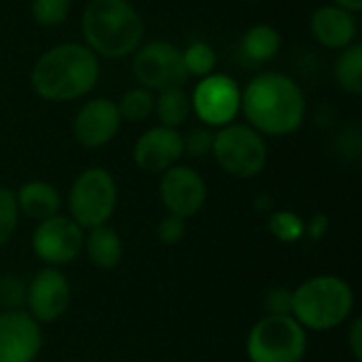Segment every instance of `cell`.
I'll use <instances>...</instances> for the list:
<instances>
[{"label": "cell", "instance_id": "14", "mask_svg": "<svg viewBox=\"0 0 362 362\" xmlns=\"http://www.w3.org/2000/svg\"><path fill=\"white\" fill-rule=\"evenodd\" d=\"M121 123L123 119L119 115L117 102L108 98H93L76 110L72 121V136L85 148H100L115 140Z\"/></svg>", "mask_w": 362, "mask_h": 362}, {"label": "cell", "instance_id": "30", "mask_svg": "<svg viewBox=\"0 0 362 362\" xmlns=\"http://www.w3.org/2000/svg\"><path fill=\"white\" fill-rule=\"evenodd\" d=\"M291 305H293V291L278 286L272 288L265 297V310L267 314H276V316H291Z\"/></svg>", "mask_w": 362, "mask_h": 362}, {"label": "cell", "instance_id": "18", "mask_svg": "<svg viewBox=\"0 0 362 362\" xmlns=\"http://www.w3.org/2000/svg\"><path fill=\"white\" fill-rule=\"evenodd\" d=\"M83 248L98 269H115L123 259V240L112 227H108V223L87 229Z\"/></svg>", "mask_w": 362, "mask_h": 362}, {"label": "cell", "instance_id": "19", "mask_svg": "<svg viewBox=\"0 0 362 362\" xmlns=\"http://www.w3.org/2000/svg\"><path fill=\"white\" fill-rule=\"evenodd\" d=\"M240 49H242V55L250 64H267L280 53L282 36H280L278 28H274L269 23H255L242 36Z\"/></svg>", "mask_w": 362, "mask_h": 362}, {"label": "cell", "instance_id": "23", "mask_svg": "<svg viewBox=\"0 0 362 362\" xmlns=\"http://www.w3.org/2000/svg\"><path fill=\"white\" fill-rule=\"evenodd\" d=\"M182 62H185V68H187V74L189 76H195V78H204L208 74H212L216 70V51L204 42V40H193L191 45L185 47L182 51Z\"/></svg>", "mask_w": 362, "mask_h": 362}, {"label": "cell", "instance_id": "16", "mask_svg": "<svg viewBox=\"0 0 362 362\" xmlns=\"http://www.w3.org/2000/svg\"><path fill=\"white\" fill-rule=\"evenodd\" d=\"M310 32L322 47L341 51L356 42V15L337 4H322L310 17Z\"/></svg>", "mask_w": 362, "mask_h": 362}, {"label": "cell", "instance_id": "6", "mask_svg": "<svg viewBox=\"0 0 362 362\" xmlns=\"http://www.w3.org/2000/svg\"><path fill=\"white\" fill-rule=\"evenodd\" d=\"M212 157L233 178H255L267 165V142L248 123H229L214 132Z\"/></svg>", "mask_w": 362, "mask_h": 362}, {"label": "cell", "instance_id": "21", "mask_svg": "<svg viewBox=\"0 0 362 362\" xmlns=\"http://www.w3.org/2000/svg\"><path fill=\"white\" fill-rule=\"evenodd\" d=\"M335 81L339 87L352 95L362 93V45L352 42L350 47L341 49L335 59Z\"/></svg>", "mask_w": 362, "mask_h": 362}, {"label": "cell", "instance_id": "22", "mask_svg": "<svg viewBox=\"0 0 362 362\" xmlns=\"http://www.w3.org/2000/svg\"><path fill=\"white\" fill-rule=\"evenodd\" d=\"M117 108H119V115H121L123 121L142 123L155 110V93L151 89H146V87H140V85L132 87L119 98Z\"/></svg>", "mask_w": 362, "mask_h": 362}, {"label": "cell", "instance_id": "17", "mask_svg": "<svg viewBox=\"0 0 362 362\" xmlns=\"http://www.w3.org/2000/svg\"><path fill=\"white\" fill-rule=\"evenodd\" d=\"M15 197H17L19 214H25L32 221L40 223V221H47V218L59 214L62 197L51 182L30 180L15 191Z\"/></svg>", "mask_w": 362, "mask_h": 362}, {"label": "cell", "instance_id": "33", "mask_svg": "<svg viewBox=\"0 0 362 362\" xmlns=\"http://www.w3.org/2000/svg\"><path fill=\"white\" fill-rule=\"evenodd\" d=\"M333 4H337V6H341V8H346V11H350L352 15H358L362 11V0H333Z\"/></svg>", "mask_w": 362, "mask_h": 362}, {"label": "cell", "instance_id": "31", "mask_svg": "<svg viewBox=\"0 0 362 362\" xmlns=\"http://www.w3.org/2000/svg\"><path fill=\"white\" fill-rule=\"evenodd\" d=\"M348 346L352 350V356L354 361H361L362 358V320L361 318H354L352 325H350V331H348Z\"/></svg>", "mask_w": 362, "mask_h": 362}, {"label": "cell", "instance_id": "13", "mask_svg": "<svg viewBox=\"0 0 362 362\" xmlns=\"http://www.w3.org/2000/svg\"><path fill=\"white\" fill-rule=\"evenodd\" d=\"M40 348L42 329L28 312H0V362H34Z\"/></svg>", "mask_w": 362, "mask_h": 362}, {"label": "cell", "instance_id": "28", "mask_svg": "<svg viewBox=\"0 0 362 362\" xmlns=\"http://www.w3.org/2000/svg\"><path fill=\"white\" fill-rule=\"evenodd\" d=\"M25 305V284L17 276H0V310H21Z\"/></svg>", "mask_w": 362, "mask_h": 362}, {"label": "cell", "instance_id": "3", "mask_svg": "<svg viewBox=\"0 0 362 362\" xmlns=\"http://www.w3.org/2000/svg\"><path fill=\"white\" fill-rule=\"evenodd\" d=\"M81 32L98 57L121 59L134 55L142 45L144 21L129 0H89L81 17Z\"/></svg>", "mask_w": 362, "mask_h": 362}, {"label": "cell", "instance_id": "2", "mask_svg": "<svg viewBox=\"0 0 362 362\" xmlns=\"http://www.w3.org/2000/svg\"><path fill=\"white\" fill-rule=\"evenodd\" d=\"M100 78V57L85 42H59L32 66L30 83L47 102H72L87 95Z\"/></svg>", "mask_w": 362, "mask_h": 362}, {"label": "cell", "instance_id": "5", "mask_svg": "<svg viewBox=\"0 0 362 362\" xmlns=\"http://www.w3.org/2000/svg\"><path fill=\"white\" fill-rule=\"evenodd\" d=\"M308 352V331L293 316L267 314L246 337L250 362H301Z\"/></svg>", "mask_w": 362, "mask_h": 362}, {"label": "cell", "instance_id": "8", "mask_svg": "<svg viewBox=\"0 0 362 362\" xmlns=\"http://www.w3.org/2000/svg\"><path fill=\"white\" fill-rule=\"evenodd\" d=\"M132 72L136 83L140 87L151 89L153 93L185 87V83L189 81L182 62V51L168 40H153L140 45L134 53Z\"/></svg>", "mask_w": 362, "mask_h": 362}, {"label": "cell", "instance_id": "26", "mask_svg": "<svg viewBox=\"0 0 362 362\" xmlns=\"http://www.w3.org/2000/svg\"><path fill=\"white\" fill-rule=\"evenodd\" d=\"M19 225V206L15 191L0 187V246H4Z\"/></svg>", "mask_w": 362, "mask_h": 362}, {"label": "cell", "instance_id": "25", "mask_svg": "<svg viewBox=\"0 0 362 362\" xmlns=\"http://www.w3.org/2000/svg\"><path fill=\"white\" fill-rule=\"evenodd\" d=\"M72 0H32V19L42 28H55L70 15Z\"/></svg>", "mask_w": 362, "mask_h": 362}, {"label": "cell", "instance_id": "20", "mask_svg": "<svg viewBox=\"0 0 362 362\" xmlns=\"http://www.w3.org/2000/svg\"><path fill=\"white\" fill-rule=\"evenodd\" d=\"M153 112L157 115L159 125L178 129L182 123H187V119L193 112L191 95L182 87L159 91V95H155V110Z\"/></svg>", "mask_w": 362, "mask_h": 362}, {"label": "cell", "instance_id": "4", "mask_svg": "<svg viewBox=\"0 0 362 362\" xmlns=\"http://www.w3.org/2000/svg\"><path fill=\"white\" fill-rule=\"evenodd\" d=\"M354 312L352 286L333 274L308 278L293 291L291 316L314 333L333 331L348 322Z\"/></svg>", "mask_w": 362, "mask_h": 362}, {"label": "cell", "instance_id": "29", "mask_svg": "<svg viewBox=\"0 0 362 362\" xmlns=\"http://www.w3.org/2000/svg\"><path fill=\"white\" fill-rule=\"evenodd\" d=\"M185 233H187L185 218L174 216V214H168V216L159 223V227H157V238H159V242L165 244V246L178 244V242L185 238Z\"/></svg>", "mask_w": 362, "mask_h": 362}, {"label": "cell", "instance_id": "10", "mask_svg": "<svg viewBox=\"0 0 362 362\" xmlns=\"http://www.w3.org/2000/svg\"><path fill=\"white\" fill-rule=\"evenodd\" d=\"M85 229L68 214H55L40 221L32 231V252L47 267H64L83 250Z\"/></svg>", "mask_w": 362, "mask_h": 362}, {"label": "cell", "instance_id": "32", "mask_svg": "<svg viewBox=\"0 0 362 362\" xmlns=\"http://www.w3.org/2000/svg\"><path fill=\"white\" fill-rule=\"evenodd\" d=\"M327 231H329V216L327 214H316L310 221V225H305V233L312 240H322Z\"/></svg>", "mask_w": 362, "mask_h": 362}, {"label": "cell", "instance_id": "1", "mask_svg": "<svg viewBox=\"0 0 362 362\" xmlns=\"http://www.w3.org/2000/svg\"><path fill=\"white\" fill-rule=\"evenodd\" d=\"M240 112L261 136H291L305 121L308 100L295 78L265 70L242 89Z\"/></svg>", "mask_w": 362, "mask_h": 362}, {"label": "cell", "instance_id": "7", "mask_svg": "<svg viewBox=\"0 0 362 362\" xmlns=\"http://www.w3.org/2000/svg\"><path fill=\"white\" fill-rule=\"evenodd\" d=\"M117 182L104 168L83 170L68 191V216L83 229L106 225L117 208Z\"/></svg>", "mask_w": 362, "mask_h": 362}, {"label": "cell", "instance_id": "27", "mask_svg": "<svg viewBox=\"0 0 362 362\" xmlns=\"http://www.w3.org/2000/svg\"><path fill=\"white\" fill-rule=\"evenodd\" d=\"M212 142H214V132L206 125L193 127L187 134H182V155L191 159H204L212 155Z\"/></svg>", "mask_w": 362, "mask_h": 362}, {"label": "cell", "instance_id": "24", "mask_svg": "<svg viewBox=\"0 0 362 362\" xmlns=\"http://www.w3.org/2000/svg\"><path fill=\"white\" fill-rule=\"evenodd\" d=\"M269 231L276 240L284 242V244H293L297 240H301L305 235V223L301 221L299 214L291 212V210H276L269 216Z\"/></svg>", "mask_w": 362, "mask_h": 362}, {"label": "cell", "instance_id": "34", "mask_svg": "<svg viewBox=\"0 0 362 362\" xmlns=\"http://www.w3.org/2000/svg\"><path fill=\"white\" fill-rule=\"evenodd\" d=\"M242 2H261V0H242Z\"/></svg>", "mask_w": 362, "mask_h": 362}, {"label": "cell", "instance_id": "9", "mask_svg": "<svg viewBox=\"0 0 362 362\" xmlns=\"http://www.w3.org/2000/svg\"><path fill=\"white\" fill-rule=\"evenodd\" d=\"M191 95L193 115L210 129H221L235 123L242 106V87L223 72H212L195 83Z\"/></svg>", "mask_w": 362, "mask_h": 362}, {"label": "cell", "instance_id": "11", "mask_svg": "<svg viewBox=\"0 0 362 362\" xmlns=\"http://www.w3.org/2000/svg\"><path fill=\"white\" fill-rule=\"evenodd\" d=\"M70 301V282L57 267L40 269L25 286V308L38 325L59 320L68 312Z\"/></svg>", "mask_w": 362, "mask_h": 362}, {"label": "cell", "instance_id": "12", "mask_svg": "<svg viewBox=\"0 0 362 362\" xmlns=\"http://www.w3.org/2000/svg\"><path fill=\"white\" fill-rule=\"evenodd\" d=\"M159 197L168 214L187 221L204 208L208 199V185L197 170L176 163L161 174Z\"/></svg>", "mask_w": 362, "mask_h": 362}, {"label": "cell", "instance_id": "15", "mask_svg": "<svg viewBox=\"0 0 362 362\" xmlns=\"http://www.w3.org/2000/svg\"><path fill=\"white\" fill-rule=\"evenodd\" d=\"M182 157V134L172 127L155 125L138 136L132 159L136 168L148 174H163Z\"/></svg>", "mask_w": 362, "mask_h": 362}]
</instances>
